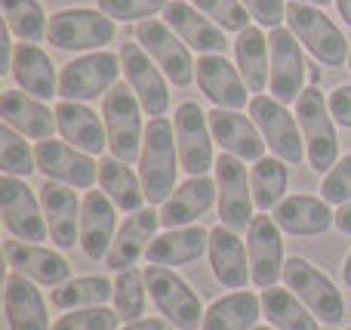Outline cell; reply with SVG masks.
I'll use <instances>...</instances> for the list:
<instances>
[{"label":"cell","mask_w":351,"mask_h":330,"mask_svg":"<svg viewBox=\"0 0 351 330\" xmlns=\"http://www.w3.org/2000/svg\"><path fill=\"white\" fill-rule=\"evenodd\" d=\"M121 68V56L108 49L77 56L59 71V96L65 102H93L117 84Z\"/></svg>","instance_id":"obj_8"},{"label":"cell","mask_w":351,"mask_h":330,"mask_svg":"<svg viewBox=\"0 0 351 330\" xmlns=\"http://www.w3.org/2000/svg\"><path fill=\"white\" fill-rule=\"evenodd\" d=\"M296 3H308V6H321V10H324V6H327V3H330V0H296Z\"/></svg>","instance_id":"obj_52"},{"label":"cell","mask_w":351,"mask_h":330,"mask_svg":"<svg viewBox=\"0 0 351 330\" xmlns=\"http://www.w3.org/2000/svg\"><path fill=\"white\" fill-rule=\"evenodd\" d=\"M336 10H339V16L346 19V25L351 28V0H336Z\"/></svg>","instance_id":"obj_50"},{"label":"cell","mask_w":351,"mask_h":330,"mask_svg":"<svg viewBox=\"0 0 351 330\" xmlns=\"http://www.w3.org/2000/svg\"><path fill=\"white\" fill-rule=\"evenodd\" d=\"M121 330H176L167 318H136V321H130L127 327H121Z\"/></svg>","instance_id":"obj_48"},{"label":"cell","mask_w":351,"mask_h":330,"mask_svg":"<svg viewBox=\"0 0 351 330\" xmlns=\"http://www.w3.org/2000/svg\"><path fill=\"white\" fill-rule=\"evenodd\" d=\"M213 170H216V189H219V220H222V226L234 228L237 235L247 232L256 216L253 213L256 198H253L247 167H243L241 158L222 152L216 158Z\"/></svg>","instance_id":"obj_10"},{"label":"cell","mask_w":351,"mask_h":330,"mask_svg":"<svg viewBox=\"0 0 351 330\" xmlns=\"http://www.w3.org/2000/svg\"><path fill=\"white\" fill-rule=\"evenodd\" d=\"M262 315L278 330H321V321L311 315V309L290 287L278 284L262 290Z\"/></svg>","instance_id":"obj_36"},{"label":"cell","mask_w":351,"mask_h":330,"mask_svg":"<svg viewBox=\"0 0 351 330\" xmlns=\"http://www.w3.org/2000/svg\"><path fill=\"white\" fill-rule=\"evenodd\" d=\"M158 228H160V210L142 207V210H136V213H130L127 220H123V226L117 228V238H114V244H111L108 257H105L108 269L121 272V269L136 266V259L145 257L152 241L158 238Z\"/></svg>","instance_id":"obj_26"},{"label":"cell","mask_w":351,"mask_h":330,"mask_svg":"<svg viewBox=\"0 0 351 330\" xmlns=\"http://www.w3.org/2000/svg\"><path fill=\"white\" fill-rule=\"evenodd\" d=\"M117 56H121L123 78H127L130 90L142 102V111L148 117H164L170 108V86H167V74L158 68V62L139 43H123Z\"/></svg>","instance_id":"obj_14"},{"label":"cell","mask_w":351,"mask_h":330,"mask_svg":"<svg viewBox=\"0 0 351 330\" xmlns=\"http://www.w3.org/2000/svg\"><path fill=\"white\" fill-rule=\"evenodd\" d=\"M210 130L213 139L222 145V152L234 154L241 161H253V164L259 158H265V139H262L259 127L253 123V117L231 108H213Z\"/></svg>","instance_id":"obj_25"},{"label":"cell","mask_w":351,"mask_h":330,"mask_svg":"<svg viewBox=\"0 0 351 330\" xmlns=\"http://www.w3.org/2000/svg\"><path fill=\"white\" fill-rule=\"evenodd\" d=\"M213 201H219L216 179L191 176L188 182H182L179 189L160 204V226L164 228L197 226V220L213 207Z\"/></svg>","instance_id":"obj_28"},{"label":"cell","mask_w":351,"mask_h":330,"mask_svg":"<svg viewBox=\"0 0 351 330\" xmlns=\"http://www.w3.org/2000/svg\"><path fill=\"white\" fill-rule=\"evenodd\" d=\"M179 142L170 117H152L145 127V142L139 154V179L145 189L148 204H164L176 191L179 176Z\"/></svg>","instance_id":"obj_1"},{"label":"cell","mask_w":351,"mask_h":330,"mask_svg":"<svg viewBox=\"0 0 351 330\" xmlns=\"http://www.w3.org/2000/svg\"><path fill=\"white\" fill-rule=\"evenodd\" d=\"M327 102H330V115H333V121L351 130V84L336 86V90L327 96Z\"/></svg>","instance_id":"obj_47"},{"label":"cell","mask_w":351,"mask_h":330,"mask_svg":"<svg viewBox=\"0 0 351 330\" xmlns=\"http://www.w3.org/2000/svg\"><path fill=\"white\" fill-rule=\"evenodd\" d=\"M40 204L49 226V238L56 241V247L71 250L74 244H80V207H84V201H77V191L71 185L47 179L40 185Z\"/></svg>","instance_id":"obj_22"},{"label":"cell","mask_w":351,"mask_h":330,"mask_svg":"<svg viewBox=\"0 0 351 330\" xmlns=\"http://www.w3.org/2000/svg\"><path fill=\"white\" fill-rule=\"evenodd\" d=\"M262 318V296L250 290H231L210 303L200 330H253Z\"/></svg>","instance_id":"obj_33"},{"label":"cell","mask_w":351,"mask_h":330,"mask_svg":"<svg viewBox=\"0 0 351 330\" xmlns=\"http://www.w3.org/2000/svg\"><path fill=\"white\" fill-rule=\"evenodd\" d=\"M0 117L6 127H12L16 133H22L25 139H53V133L59 130L56 123V111H49L43 105V99L28 96L25 90H3L0 93Z\"/></svg>","instance_id":"obj_24"},{"label":"cell","mask_w":351,"mask_h":330,"mask_svg":"<svg viewBox=\"0 0 351 330\" xmlns=\"http://www.w3.org/2000/svg\"><path fill=\"white\" fill-rule=\"evenodd\" d=\"M170 0H99V10L114 22H145L154 12L167 10Z\"/></svg>","instance_id":"obj_44"},{"label":"cell","mask_w":351,"mask_h":330,"mask_svg":"<svg viewBox=\"0 0 351 330\" xmlns=\"http://www.w3.org/2000/svg\"><path fill=\"white\" fill-rule=\"evenodd\" d=\"M111 303H114L117 315H121L123 321H136L145 315V303H148V284H145V272L139 269H121L114 275V296H111Z\"/></svg>","instance_id":"obj_39"},{"label":"cell","mask_w":351,"mask_h":330,"mask_svg":"<svg viewBox=\"0 0 351 330\" xmlns=\"http://www.w3.org/2000/svg\"><path fill=\"white\" fill-rule=\"evenodd\" d=\"M145 284H148V296L154 300L158 312L176 330H197L204 325V315H206L204 303L191 290V284L176 275L173 269H167V266H148Z\"/></svg>","instance_id":"obj_6"},{"label":"cell","mask_w":351,"mask_h":330,"mask_svg":"<svg viewBox=\"0 0 351 330\" xmlns=\"http://www.w3.org/2000/svg\"><path fill=\"white\" fill-rule=\"evenodd\" d=\"M299 37L290 28H271L268 49H271V74H268V90L278 102L293 105L305 90V59L299 49Z\"/></svg>","instance_id":"obj_16"},{"label":"cell","mask_w":351,"mask_h":330,"mask_svg":"<svg viewBox=\"0 0 351 330\" xmlns=\"http://www.w3.org/2000/svg\"><path fill=\"white\" fill-rule=\"evenodd\" d=\"M253 330H278V327H271V325H256Z\"/></svg>","instance_id":"obj_53"},{"label":"cell","mask_w":351,"mask_h":330,"mask_svg":"<svg viewBox=\"0 0 351 330\" xmlns=\"http://www.w3.org/2000/svg\"><path fill=\"white\" fill-rule=\"evenodd\" d=\"M12 78H16L19 90H25L34 99H53L59 96V78H56V65L49 59L47 49L37 43H19L16 59H12Z\"/></svg>","instance_id":"obj_31"},{"label":"cell","mask_w":351,"mask_h":330,"mask_svg":"<svg viewBox=\"0 0 351 330\" xmlns=\"http://www.w3.org/2000/svg\"><path fill=\"white\" fill-rule=\"evenodd\" d=\"M210 250V232L204 226H185V228H167L164 235L152 241L148 247V266H185L200 259Z\"/></svg>","instance_id":"obj_32"},{"label":"cell","mask_w":351,"mask_h":330,"mask_svg":"<svg viewBox=\"0 0 351 330\" xmlns=\"http://www.w3.org/2000/svg\"><path fill=\"white\" fill-rule=\"evenodd\" d=\"M287 22L290 31L299 37V43H305L311 56L327 68H339L348 62L351 53V40H346L342 28L333 22L330 16H324L321 6H308V3H287Z\"/></svg>","instance_id":"obj_3"},{"label":"cell","mask_w":351,"mask_h":330,"mask_svg":"<svg viewBox=\"0 0 351 330\" xmlns=\"http://www.w3.org/2000/svg\"><path fill=\"white\" fill-rule=\"evenodd\" d=\"M117 238V207L105 191H86L80 207V250L86 259H105Z\"/></svg>","instance_id":"obj_21"},{"label":"cell","mask_w":351,"mask_h":330,"mask_svg":"<svg viewBox=\"0 0 351 330\" xmlns=\"http://www.w3.org/2000/svg\"><path fill=\"white\" fill-rule=\"evenodd\" d=\"M321 198L330 204H339V207L351 201V152L336 161V167L330 173H324Z\"/></svg>","instance_id":"obj_45"},{"label":"cell","mask_w":351,"mask_h":330,"mask_svg":"<svg viewBox=\"0 0 351 330\" xmlns=\"http://www.w3.org/2000/svg\"><path fill=\"white\" fill-rule=\"evenodd\" d=\"M3 3V19L10 25V31L16 37H22L25 43H37L47 37V12L37 0H0Z\"/></svg>","instance_id":"obj_40"},{"label":"cell","mask_w":351,"mask_h":330,"mask_svg":"<svg viewBox=\"0 0 351 330\" xmlns=\"http://www.w3.org/2000/svg\"><path fill=\"white\" fill-rule=\"evenodd\" d=\"M53 330H121V315L117 309L93 306V309H74L53 321Z\"/></svg>","instance_id":"obj_42"},{"label":"cell","mask_w":351,"mask_h":330,"mask_svg":"<svg viewBox=\"0 0 351 330\" xmlns=\"http://www.w3.org/2000/svg\"><path fill=\"white\" fill-rule=\"evenodd\" d=\"M56 123L65 142L86 154H102L108 148V130L105 117H99L86 102H65L56 105Z\"/></svg>","instance_id":"obj_30"},{"label":"cell","mask_w":351,"mask_h":330,"mask_svg":"<svg viewBox=\"0 0 351 330\" xmlns=\"http://www.w3.org/2000/svg\"><path fill=\"white\" fill-rule=\"evenodd\" d=\"M37 154V170L49 179V182H62L71 189H93L99 179V164L93 154L74 148L71 142L59 139H43L34 148Z\"/></svg>","instance_id":"obj_17"},{"label":"cell","mask_w":351,"mask_h":330,"mask_svg":"<svg viewBox=\"0 0 351 330\" xmlns=\"http://www.w3.org/2000/svg\"><path fill=\"white\" fill-rule=\"evenodd\" d=\"M102 117L108 130V148L123 164H136L145 142V127H142V102L130 84H114L102 99Z\"/></svg>","instance_id":"obj_4"},{"label":"cell","mask_w":351,"mask_h":330,"mask_svg":"<svg viewBox=\"0 0 351 330\" xmlns=\"http://www.w3.org/2000/svg\"><path fill=\"white\" fill-rule=\"evenodd\" d=\"M0 213H3V226L12 238L19 241H47L49 226L43 216V204L28 189V182L19 176H0Z\"/></svg>","instance_id":"obj_11"},{"label":"cell","mask_w":351,"mask_h":330,"mask_svg":"<svg viewBox=\"0 0 351 330\" xmlns=\"http://www.w3.org/2000/svg\"><path fill=\"white\" fill-rule=\"evenodd\" d=\"M164 22L185 40L188 49H197V53H204V56L225 53V47H228L225 31L219 28L213 19H206L191 0H170L164 10Z\"/></svg>","instance_id":"obj_23"},{"label":"cell","mask_w":351,"mask_h":330,"mask_svg":"<svg viewBox=\"0 0 351 330\" xmlns=\"http://www.w3.org/2000/svg\"><path fill=\"white\" fill-rule=\"evenodd\" d=\"M346 330H351V327H346Z\"/></svg>","instance_id":"obj_55"},{"label":"cell","mask_w":351,"mask_h":330,"mask_svg":"<svg viewBox=\"0 0 351 330\" xmlns=\"http://www.w3.org/2000/svg\"><path fill=\"white\" fill-rule=\"evenodd\" d=\"M342 281H346V287L351 290V253L346 257V266H342Z\"/></svg>","instance_id":"obj_51"},{"label":"cell","mask_w":351,"mask_h":330,"mask_svg":"<svg viewBox=\"0 0 351 330\" xmlns=\"http://www.w3.org/2000/svg\"><path fill=\"white\" fill-rule=\"evenodd\" d=\"M191 3L222 31H243L250 28V19H253L241 0H191Z\"/></svg>","instance_id":"obj_43"},{"label":"cell","mask_w":351,"mask_h":330,"mask_svg":"<svg viewBox=\"0 0 351 330\" xmlns=\"http://www.w3.org/2000/svg\"><path fill=\"white\" fill-rule=\"evenodd\" d=\"M234 59L241 68L243 80H247L250 93H262L268 86V74H271V49H268V37L259 25L237 31L234 40Z\"/></svg>","instance_id":"obj_34"},{"label":"cell","mask_w":351,"mask_h":330,"mask_svg":"<svg viewBox=\"0 0 351 330\" xmlns=\"http://www.w3.org/2000/svg\"><path fill=\"white\" fill-rule=\"evenodd\" d=\"M274 222L280 232L299 235V238H311V235H324L336 226V213L330 210V201L315 195H290L274 207Z\"/></svg>","instance_id":"obj_29"},{"label":"cell","mask_w":351,"mask_h":330,"mask_svg":"<svg viewBox=\"0 0 351 330\" xmlns=\"http://www.w3.org/2000/svg\"><path fill=\"white\" fill-rule=\"evenodd\" d=\"M176 127V142H179V161L182 170L188 176H206L210 167H216L213 158V130H210V115H204L197 102H182L176 105L173 115Z\"/></svg>","instance_id":"obj_13"},{"label":"cell","mask_w":351,"mask_h":330,"mask_svg":"<svg viewBox=\"0 0 351 330\" xmlns=\"http://www.w3.org/2000/svg\"><path fill=\"white\" fill-rule=\"evenodd\" d=\"M210 269L222 287L228 290H241L253 281V272H250V253L247 244L241 241V235L228 226H213L210 228Z\"/></svg>","instance_id":"obj_20"},{"label":"cell","mask_w":351,"mask_h":330,"mask_svg":"<svg viewBox=\"0 0 351 330\" xmlns=\"http://www.w3.org/2000/svg\"><path fill=\"white\" fill-rule=\"evenodd\" d=\"M296 121L302 127L305 152L315 173H330L339 161V139H336V121L330 115V102L317 86H305L296 99Z\"/></svg>","instance_id":"obj_2"},{"label":"cell","mask_w":351,"mask_h":330,"mask_svg":"<svg viewBox=\"0 0 351 330\" xmlns=\"http://www.w3.org/2000/svg\"><path fill=\"white\" fill-rule=\"evenodd\" d=\"M250 117L259 127L265 145L271 148L274 158L287 161V164H299L302 158H308L305 152V139H302V127L299 121L287 111L284 102H278L274 96H265V93H256L250 99Z\"/></svg>","instance_id":"obj_9"},{"label":"cell","mask_w":351,"mask_h":330,"mask_svg":"<svg viewBox=\"0 0 351 330\" xmlns=\"http://www.w3.org/2000/svg\"><path fill=\"white\" fill-rule=\"evenodd\" d=\"M3 312L10 330H53L47 315V300L31 278L10 272L3 287Z\"/></svg>","instance_id":"obj_27"},{"label":"cell","mask_w":351,"mask_h":330,"mask_svg":"<svg viewBox=\"0 0 351 330\" xmlns=\"http://www.w3.org/2000/svg\"><path fill=\"white\" fill-rule=\"evenodd\" d=\"M336 228H339L342 235H351V201L336 210Z\"/></svg>","instance_id":"obj_49"},{"label":"cell","mask_w":351,"mask_h":330,"mask_svg":"<svg viewBox=\"0 0 351 330\" xmlns=\"http://www.w3.org/2000/svg\"><path fill=\"white\" fill-rule=\"evenodd\" d=\"M247 253L253 284L259 290H268L284 278V232L274 222V216L256 213L247 228Z\"/></svg>","instance_id":"obj_15"},{"label":"cell","mask_w":351,"mask_h":330,"mask_svg":"<svg viewBox=\"0 0 351 330\" xmlns=\"http://www.w3.org/2000/svg\"><path fill=\"white\" fill-rule=\"evenodd\" d=\"M0 170H3V176L19 179H28L37 170V154L31 152L25 136L6 123H0Z\"/></svg>","instance_id":"obj_41"},{"label":"cell","mask_w":351,"mask_h":330,"mask_svg":"<svg viewBox=\"0 0 351 330\" xmlns=\"http://www.w3.org/2000/svg\"><path fill=\"white\" fill-rule=\"evenodd\" d=\"M250 10V16L262 25V28H280L287 19V3L284 0H241Z\"/></svg>","instance_id":"obj_46"},{"label":"cell","mask_w":351,"mask_h":330,"mask_svg":"<svg viewBox=\"0 0 351 330\" xmlns=\"http://www.w3.org/2000/svg\"><path fill=\"white\" fill-rule=\"evenodd\" d=\"M348 68H351V53H348Z\"/></svg>","instance_id":"obj_54"},{"label":"cell","mask_w":351,"mask_h":330,"mask_svg":"<svg viewBox=\"0 0 351 330\" xmlns=\"http://www.w3.org/2000/svg\"><path fill=\"white\" fill-rule=\"evenodd\" d=\"M114 296V281L105 275H84V278H68L65 284L49 294V303L62 312H74V309H93L105 306Z\"/></svg>","instance_id":"obj_37"},{"label":"cell","mask_w":351,"mask_h":330,"mask_svg":"<svg viewBox=\"0 0 351 330\" xmlns=\"http://www.w3.org/2000/svg\"><path fill=\"white\" fill-rule=\"evenodd\" d=\"M287 182H290V173H287V161L280 158H259L250 170V185H253V198H256V207L262 213L274 210L280 201L287 198Z\"/></svg>","instance_id":"obj_38"},{"label":"cell","mask_w":351,"mask_h":330,"mask_svg":"<svg viewBox=\"0 0 351 330\" xmlns=\"http://www.w3.org/2000/svg\"><path fill=\"white\" fill-rule=\"evenodd\" d=\"M136 43L158 62L167 80L176 86H188L194 80V59L179 34L160 19H145L136 25Z\"/></svg>","instance_id":"obj_12"},{"label":"cell","mask_w":351,"mask_h":330,"mask_svg":"<svg viewBox=\"0 0 351 330\" xmlns=\"http://www.w3.org/2000/svg\"><path fill=\"white\" fill-rule=\"evenodd\" d=\"M284 284L311 309L321 325H339L346 318V296L342 290L324 275L315 263L305 257H290L284 263Z\"/></svg>","instance_id":"obj_5"},{"label":"cell","mask_w":351,"mask_h":330,"mask_svg":"<svg viewBox=\"0 0 351 330\" xmlns=\"http://www.w3.org/2000/svg\"><path fill=\"white\" fill-rule=\"evenodd\" d=\"M99 185H102V191L114 201V207L127 210V213L142 210L148 201L145 189H142V179L130 170V164H123L114 154L99 161Z\"/></svg>","instance_id":"obj_35"},{"label":"cell","mask_w":351,"mask_h":330,"mask_svg":"<svg viewBox=\"0 0 351 330\" xmlns=\"http://www.w3.org/2000/svg\"><path fill=\"white\" fill-rule=\"evenodd\" d=\"M117 34L114 19H108L102 10H86V6H74V10H59L49 16L47 40L56 49L65 53H80V49H102Z\"/></svg>","instance_id":"obj_7"},{"label":"cell","mask_w":351,"mask_h":330,"mask_svg":"<svg viewBox=\"0 0 351 330\" xmlns=\"http://www.w3.org/2000/svg\"><path fill=\"white\" fill-rule=\"evenodd\" d=\"M6 266L19 275L31 278L34 284H47V287H59L71 278V263L62 253L49 250L43 244H31V241H6L3 244Z\"/></svg>","instance_id":"obj_19"},{"label":"cell","mask_w":351,"mask_h":330,"mask_svg":"<svg viewBox=\"0 0 351 330\" xmlns=\"http://www.w3.org/2000/svg\"><path fill=\"white\" fill-rule=\"evenodd\" d=\"M194 78L197 86L216 108H231L241 111L243 105H250V86L243 80L241 68L231 65L225 59V53H206L194 65Z\"/></svg>","instance_id":"obj_18"}]
</instances>
